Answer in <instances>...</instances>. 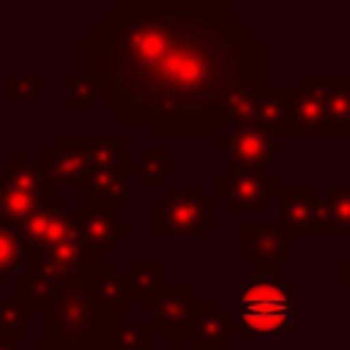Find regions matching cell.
Segmentation results:
<instances>
[{"label":"cell","instance_id":"cell-1","mask_svg":"<svg viewBox=\"0 0 350 350\" xmlns=\"http://www.w3.org/2000/svg\"><path fill=\"white\" fill-rule=\"evenodd\" d=\"M268 41L224 0H120L77 38V71L120 126L159 139H216L252 126Z\"/></svg>","mask_w":350,"mask_h":350},{"label":"cell","instance_id":"cell-2","mask_svg":"<svg viewBox=\"0 0 350 350\" xmlns=\"http://www.w3.org/2000/svg\"><path fill=\"white\" fill-rule=\"evenodd\" d=\"M101 252H88L85 262L63 284H52L44 298L41 347L44 350H109L118 314H112L98 293Z\"/></svg>","mask_w":350,"mask_h":350},{"label":"cell","instance_id":"cell-3","mask_svg":"<svg viewBox=\"0 0 350 350\" xmlns=\"http://www.w3.org/2000/svg\"><path fill=\"white\" fill-rule=\"evenodd\" d=\"M271 137H304V139H350V131L336 126L320 101L304 88H265L254 123Z\"/></svg>","mask_w":350,"mask_h":350},{"label":"cell","instance_id":"cell-4","mask_svg":"<svg viewBox=\"0 0 350 350\" xmlns=\"http://www.w3.org/2000/svg\"><path fill=\"white\" fill-rule=\"evenodd\" d=\"M216 221V200L202 186H167L153 202V235L200 238Z\"/></svg>","mask_w":350,"mask_h":350},{"label":"cell","instance_id":"cell-5","mask_svg":"<svg viewBox=\"0 0 350 350\" xmlns=\"http://www.w3.org/2000/svg\"><path fill=\"white\" fill-rule=\"evenodd\" d=\"M279 186V175L257 164H227V170L216 175V197H221L232 213H262Z\"/></svg>","mask_w":350,"mask_h":350},{"label":"cell","instance_id":"cell-6","mask_svg":"<svg viewBox=\"0 0 350 350\" xmlns=\"http://www.w3.org/2000/svg\"><path fill=\"white\" fill-rule=\"evenodd\" d=\"M276 227L287 238H328V216L323 197L312 186H279Z\"/></svg>","mask_w":350,"mask_h":350},{"label":"cell","instance_id":"cell-7","mask_svg":"<svg viewBox=\"0 0 350 350\" xmlns=\"http://www.w3.org/2000/svg\"><path fill=\"white\" fill-rule=\"evenodd\" d=\"M77 208L129 213L131 208V175L120 170H90L77 186Z\"/></svg>","mask_w":350,"mask_h":350},{"label":"cell","instance_id":"cell-8","mask_svg":"<svg viewBox=\"0 0 350 350\" xmlns=\"http://www.w3.org/2000/svg\"><path fill=\"white\" fill-rule=\"evenodd\" d=\"M241 257L249 265H282L293 257V238L276 224L243 221L241 224Z\"/></svg>","mask_w":350,"mask_h":350},{"label":"cell","instance_id":"cell-9","mask_svg":"<svg viewBox=\"0 0 350 350\" xmlns=\"http://www.w3.org/2000/svg\"><path fill=\"white\" fill-rule=\"evenodd\" d=\"M238 320H293V293L276 279H252L241 290Z\"/></svg>","mask_w":350,"mask_h":350},{"label":"cell","instance_id":"cell-10","mask_svg":"<svg viewBox=\"0 0 350 350\" xmlns=\"http://www.w3.org/2000/svg\"><path fill=\"white\" fill-rule=\"evenodd\" d=\"M216 150L227 153V164H273L276 137L257 126H230V131L216 134Z\"/></svg>","mask_w":350,"mask_h":350},{"label":"cell","instance_id":"cell-11","mask_svg":"<svg viewBox=\"0 0 350 350\" xmlns=\"http://www.w3.org/2000/svg\"><path fill=\"white\" fill-rule=\"evenodd\" d=\"M194 290L191 284H172L156 304L153 314V331L161 339H183L189 336L191 320H194Z\"/></svg>","mask_w":350,"mask_h":350},{"label":"cell","instance_id":"cell-12","mask_svg":"<svg viewBox=\"0 0 350 350\" xmlns=\"http://www.w3.org/2000/svg\"><path fill=\"white\" fill-rule=\"evenodd\" d=\"M38 164L52 186L77 189L88 175V159L79 148V137H55V142L41 150Z\"/></svg>","mask_w":350,"mask_h":350},{"label":"cell","instance_id":"cell-13","mask_svg":"<svg viewBox=\"0 0 350 350\" xmlns=\"http://www.w3.org/2000/svg\"><path fill=\"white\" fill-rule=\"evenodd\" d=\"M238 336L235 323L219 309L216 298H194V320L189 328V347L224 350L230 339Z\"/></svg>","mask_w":350,"mask_h":350},{"label":"cell","instance_id":"cell-14","mask_svg":"<svg viewBox=\"0 0 350 350\" xmlns=\"http://www.w3.org/2000/svg\"><path fill=\"white\" fill-rule=\"evenodd\" d=\"M131 232V227L126 221H120L115 213H104V211H88V208H77L74 216V235L82 243V249L88 252H109L118 246V241H123Z\"/></svg>","mask_w":350,"mask_h":350},{"label":"cell","instance_id":"cell-15","mask_svg":"<svg viewBox=\"0 0 350 350\" xmlns=\"http://www.w3.org/2000/svg\"><path fill=\"white\" fill-rule=\"evenodd\" d=\"M129 298L139 304L142 312H153L167 293V262L164 260H131L123 273Z\"/></svg>","mask_w":350,"mask_h":350},{"label":"cell","instance_id":"cell-16","mask_svg":"<svg viewBox=\"0 0 350 350\" xmlns=\"http://www.w3.org/2000/svg\"><path fill=\"white\" fill-rule=\"evenodd\" d=\"M301 85L320 101L336 126L350 131V74H304Z\"/></svg>","mask_w":350,"mask_h":350},{"label":"cell","instance_id":"cell-17","mask_svg":"<svg viewBox=\"0 0 350 350\" xmlns=\"http://www.w3.org/2000/svg\"><path fill=\"white\" fill-rule=\"evenodd\" d=\"M79 148L90 170H120L134 175L131 139L129 137H79Z\"/></svg>","mask_w":350,"mask_h":350},{"label":"cell","instance_id":"cell-18","mask_svg":"<svg viewBox=\"0 0 350 350\" xmlns=\"http://www.w3.org/2000/svg\"><path fill=\"white\" fill-rule=\"evenodd\" d=\"M0 178H3L5 183L16 186V189H22V191H27V194H33L38 202L55 197V186L49 183V178H46V172L41 170V164L30 159V150H27V148H19L16 156L3 164Z\"/></svg>","mask_w":350,"mask_h":350},{"label":"cell","instance_id":"cell-19","mask_svg":"<svg viewBox=\"0 0 350 350\" xmlns=\"http://www.w3.org/2000/svg\"><path fill=\"white\" fill-rule=\"evenodd\" d=\"M68 213H71V208H68V200L66 197H52V200L38 202L33 208V213L25 221H19V235H22L25 249L27 252L30 249H38L41 241H44V235L49 232V227L55 221H60L63 216H68Z\"/></svg>","mask_w":350,"mask_h":350},{"label":"cell","instance_id":"cell-20","mask_svg":"<svg viewBox=\"0 0 350 350\" xmlns=\"http://www.w3.org/2000/svg\"><path fill=\"white\" fill-rule=\"evenodd\" d=\"M178 172L180 164L172 161L161 148H145L134 161V175H139V183L145 189H167V180Z\"/></svg>","mask_w":350,"mask_h":350},{"label":"cell","instance_id":"cell-21","mask_svg":"<svg viewBox=\"0 0 350 350\" xmlns=\"http://www.w3.org/2000/svg\"><path fill=\"white\" fill-rule=\"evenodd\" d=\"M328 238H350V186H328L325 197Z\"/></svg>","mask_w":350,"mask_h":350},{"label":"cell","instance_id":"cell-22","mask_svg":"<svg viewBox=\"0 0 350 350\" xmlns=\"http://www.w3.org/2000/svg\"><path fill=\"white\" fill-rule=\"evenodd\" d=\"M36 205H38V200L33 194H27V191H22V189H16L0 178V221L19 224L33 213Z\"/></svg>","mask_w":350,"mask_h":350},{"label":"cell","instance_id":"cell-23","mask_svg":"<svg viewBox=\"0 0 350 350\" xmlns=\"http://www.w3.org/2000/svg\"><path fill=\"white\" fill-rule=\"evenodd\" d=\"M156 331L150 323H118L109 350H150Z\"/></svg>","mask_w":350,"mask_h":350},{"label":"cell","instance_id":"cell-24","mask_svg":"<svg viewBox=\"0 0 350 350\" xmlns=\"http://www.w3.org/2000/svg\"><path fill=\"white\" fill-rule=\"evenodd\" d=\"M19 262H27V249L19 235V224L0 221V273L8 276Z\"/></svg>","mask_w":350,"mask_h":350},{"label":"cell","instance_id":"cell-25","mask_svg":"<svg viewBox=\"0 0 350 350\" xmlns=\"http://www.w3.org/2000/svg\"><path fill=\"white\" fill-rule=\"evenodd\" d=\"M3 96L8 101H38L44 96V77L41 74H5Z\"/></svg>","mask_w":350,"mask_h":350},{"label":"cell","instance_id":"cell-26","mask_svg":"<svg viewBox=\"0 0 350 350\" xmlns=\"http://www.w3.org/2000/svg\"><path fill=\"white\" fill-rule=\"evenodd\" d=\"M49 290H52V284L44 282L41 276L30 273V271H22V273L16 276V301H19L27 312H38L41 304H44V298L49 295Z\"/></svg>","mask_w":350,"mask_h":350},{"label":"cell","instance_id":"cell-27","mask_svg":"<svg viewBox=\"0 0 350 350\" xmlns=\"http://www.w3.org/2000/svg\"><path fill=\"white\" fill-rule=\"evenodd\" d=\"M0 331L14 339L30 334V312L16 298H0Z\"/></svg>","mask_w":350,"mask_h":350},{"label":"cell","instance_id":"cell-28","mask_svg":"<svg viewBox=\"0 0 350 350\" xmlns=\"http://www.w3.org/2000/svg\"><path fill=\"white\" fill-rule=\"evenodd\" d=\"M66 88H68V101H66V109L68 112H90L96 107V90L90 85L88 77H82L79 71L68 74L66 77Z\"/></svg>","mask_w":350,"mask_h":350},{"label":"cell","instance_id":"cell-29","mask_svg":"<svg viewBox=\"0 0 350 350\" xmlns=\"http://www.w3.org/2000/svg\"><path fill=\"white\" fill-rule=\"evenodd\" d=\"M156 350H191V347H189V342L183 345L180 339H164V342H161Z\"/></svg>","mask_w":350,"mask_h":350},{"label":"cell","instance_id":"cell-30","mask_svg":"<svg viewBox=\"0 0 350 350\" xmlns=\"http://www.w3.org/2000/svg\"><path fill=\"white\" fill-rule=\"evenodd\" d=\"M339 282H342V287H350V260H345L339 265Z\"/></svg>","mask_w":350,"mask_h":350},{"label":"cell","instance_id":"cell-31","mask_svg":"<svg viewBox=\"0 0 350 350\" xmlns=\"http://www.w3.org/2000/svg\"><path fill=\"white\" fill-rule=\"evenodd\" d=\"M0 350H19V345H16L14 336H8V334L0 331Z\"/></svg>","mask_w":350,"mask_h":350},{"label":"cell","instance_id":"cell-32","mask_svg":"<svg viewBox=\"0 0 350 350\" xmlns=\"http://www.w3.org/2000/svg\"><path fill=\"white\" fill-rule=\"evenodd\" d=\"M243 350H290V347H243Z\"/></svg>","mask_w":350,"mask_h":350},{"label":"cell","instance_id":"cell-33","mask_svg":"<svg viewBox=\"0 0 350 350\" xmlns=\"http://www.w3.org/2000/svg\"><path fill=\"white\" fill-rule=\"evenodd\" d=\"M19 350H44V347L38 345V347H19Z\"/></svg>","mask_w":350,"mask_h":350},{"label":"cell","instance_id":"cell-34","mask_svg":"<svg viewBox=\"0 0 350 350\" xmlns=\"http://www.w3.org/2000/svg\"><path fill=\"white\" fill-rule=\"evenodd\" d=\"M3 284H5V276H3V273H0V287H3Z\"/></svg>","mask_w":350,"mask_h":350}]
</instances>
